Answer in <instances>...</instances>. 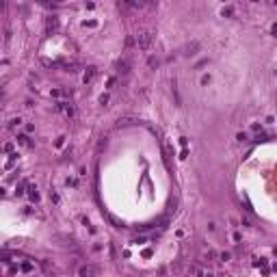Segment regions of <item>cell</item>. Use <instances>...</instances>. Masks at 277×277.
Returning <instances> with one entry per match:
<instances>
[{"label": "cell", "mask_w": 277, "mask_h": 277, "mask_svg": "<svg viewBox=\"0 0 277 277\" xmlns=\"http://www.w3.org/2000/svg\"><path fill=\"white\" fill-rule=\"evenodd\" d=\"M136 45H138V50H141V52H150L152 45H154L152 33H138L136 35Z\"/></svg>", "instance_id": "obj_1"}, {"label": "cell", "mask_w": 277, "mask_h": 277, "mask_svg": "<svg viewBox=\"0 0 277 277\" xmlns=\"http://www.w3.org/2000/svg\"><path fill=\"white\" fill-rule=\"evenodd\" d=\"M117 74H121V76H128L130 74V69H132V63H130V59L128 57H124V59H119L117 61Z\"/></svg>", "instance_id": "obj_2"}, {"label": "cell", "mask_w": 277, "mask_h": 277, "mask_svg": "<svg viewBox=\"0 0 277 277\" xmlns=\"http://www.w3.org/2000/svg\"><path fill=\"white\" fill-rule=\"evenodd\" d=\"M199 48H201V43H199V41H191V43H186V45H184V57H195V54L199 52Z\"/></svg>", "instance_id": "obj_3"}, {"label": "cell", "mask_w": 277, "mask_h": 277, "mask_svg": "<svg viewBox=\"0 0 277 277\" xmlns=\"http://www.w3.org/2000/svg\"><path fill=\"white\" fill-rule=\"evenodd\" d=\"M17 143L24 145V147H33V141H31V138L26 136V134H20V136H17Z\"/></svg>", "instance_id": "obj_4"}, {"label": "cell", "mask_w": 277, "mask_h": 277, "mask_svg": "<svg viewBox=\"0 0 277 277\" xmlns=\"http://www.w3.org/2000/svg\"><path fill=\"white\" fill-rule=\"evenodd\" d=\"M45 28H48V33L57 31V28H59V22H57V17H50V20H48V26H45Z\"/></svg>", "instance_id": "obj_5"}, {"label": "cell", "mask_w": 277, "mask_h": 277, "mask_svg": "<svg viewBox=\"0 0 277 277\" xmlns=\"http://www.w3.org/2000/svg\"><path fill=\"white\" fill-rule=\"evenodd\" d=\"M95 273V269H91V266H80V269H78V275H93Z\"/></svg>", "instance_id": "obj_6"}, {"label": "cell", "mask_w": 277, "mask_h": 277, "mask_svg": "<svg viewBox=\"0 0 277 277\" xmlns=\"http://www.w3.org/2000/svg\"><path fill=\"white\" fill-rule=\"evenodd\" d=\"M119 7H126V9L136 7V0H119Z\"/></svg>", "instance_id": "obj_7"}, {"label": "cell", "mask_w": 277, "mask_h": 277, "mask_svg": "<svg viewBox=\"0 0 277 277\" xmlns=\"http://www.w3.org/2000/svg\"><path fill=\"white\" fill-rule=\"evenodd\" d=\"M93 74H95V71H93V67H89V71H85V76H82V80H85V82H89L91 78H93Z\"/></svg>", "instance_id": "obj_8"}, {"label": "cell", "mask_w": 277, "mask_h": 277, "mask_svg": "<svg viewBox=\"0 0 277 277\" xmlns=\"http://www.w3.org/2000/svg\"><path fill=\"white\" fill-rule=\"evenodd\" d=\"M108 221H110V223H113L115 227H121V225H124V223H121V221H119V219H115L113 214H108Z\"/></svg>", "instance_id": "obj_9"}, {"label": "cell", "mask_w": 277, "mask_h": 277, "mask_svg": "<svg viewBox=\"0 0 277 277\" xmlns=\"http://www.w3.org/2000/svg\"><path fill=\"white\" fill-rule=\"evenodd\" d=\"M28 195H31V199H33V201L39 199V193H37V188H35V186H31V193H28Z\"/></svg>", "instance_id": "obj_10"}, {"label": "cell", "mask_w": 277, "mask_h": 277, "mask_svg": "<svg viewBox=\"0 0 277 277\" xmlns=\"http://www.w3.org/2000/svg\"><path fill=\"white\" fill-rule=\"evenodd\" d=\"M147 63H150V67H158V59H156V57H150V61H147Z\"/></svg>", "instance_id": "obj_11"}, {"label": "cell", "mask_w": 277, "mask_h": 277, "mask_svg": "<svg viewBox=\"0 0 277 277\" xmlns=\"http://www.w3.org/2000/svg\"><path fill=\"white\" fill-rule=\"evenodd\" d=\"M22 271H24V273H31V271H33V266L26 262V264H22Z\"/></svg>", "instance_id": "obj_12"}, {"label": "cell", "mask_w": 277, "mask_h": 277, "mask_svg": "<svg viewBox=\"0 0 277 277\" xmlns=\"http://www.w3.org/2000/svg\"><path fill=\"white\" fill-rule=\"evenodd\" d=\"M236 138H238V141H247V134H245V132H241V134H238Z\"/></svg>", "instance_id": "obj_13"}, {"label": "cell", "mask_w": 277, "mask_h": 277, "mask_svg": "<svg viewBox=\"0 0 277 277\" xmlns=\"http://www.w3.org/2000/svg\"><path fill=\"white\" fill-rule=\"evenodd\" d=\"M271 31H273V33L277 35V24H273V26H271Z\"/></svg>", "instance_id": "obj_14"}]
</instances>
